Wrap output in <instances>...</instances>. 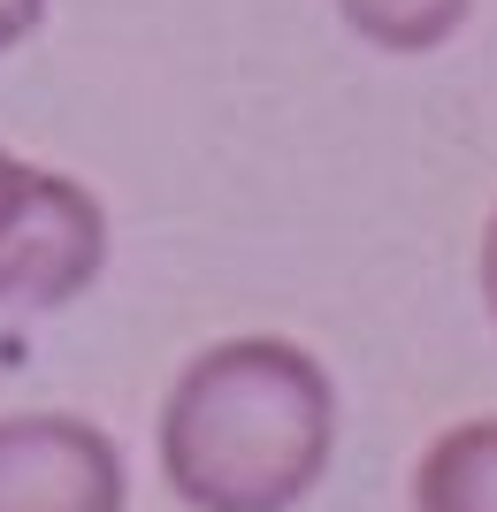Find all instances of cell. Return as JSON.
<instances>
[{
  "instance_id": "obj_1",
  "label": "cell",
  "mask_w": 497,
  "mask_h": 512,
  "mask_svg": "<svg viewBox=\"0 0 497 512\" xmlns=\"http://www.w3.org/2000/svg\"><path fill=\"white\" fill-rule=\"evenodd\" d=\"M153 436L176 505L299 512L337 459V383L291 337H222L169 383Z\"/></svg>"
},
{
  "instance_id": "obj_2",
  "label": "cell",
  "mask_w": 497,
  "mask_h": 512,
  "mask_svg": "<svg viewBox=\"0 0 497 512\" xmlns=\"http://www.w3.org/2000/svg\"><path fill=\"white\" fill-rule=\"evenodd\" d=\"M108 276V207L0 146V314H62Z\"/></svg>"
},
{
  "instance_id": "obj_3",
  "label": "cell",
  "mask_w": 497,
  "mask_h": 512,
  "mask_svg": "<svg viewBox=\"0 0 497 512\" xmlns=\"http://www.w3.org/2000/svg\"><path fill=\"white\" fill-rule=\"evenodd\" d=\"M130 467L85 413H0V512H123Z\"/></svg>"
},
{
  "instance_id": "obj_4",
  "label": "cell",
  "mask_w": 497,
  "mask_h": 512,
  "mask_svg": "<svg viewBox=\"0 0 497 512\" xmlns=\"http://www.w3.org/2000/svg\"><path fill=\"white\" fill-rule=\"evenodd\" d=\"M413 512H497V413L452 421L413 467Z\"/></svg>"
},
{
  "instance_id": "obj_5",
  "label": "cell",
  "mask_w": 497,
  "mask_h": 512,
  "mask_svg": "<svg viewBox=\"0 0 497 512\" xmlns=\"http://www.w3.org/2000/svg\"><path fill=\"white\" fill-rule=\"evenodd\" d=\"M352 39L383 46V54H436L452 46L475 16V0H337Z\"/></svg>"
},
{
  "instance_id": "obj_6",
  "label": "cell",
  "mask_w": 497,
  "mask_h": 512,
  "mask_svg": "<svg viewBox=\"0 0 497 512\" xmlns=\"http://www.w3.org/2000/svg\"><path fill=\"white\" fill-rule=\"evenodd\" d=\"M46 8H54V0H0V54L31 39V31L46 23Z\"/></svg>"
},
{
  "instance_id": "obj_7",
  "label": "cell",
  "mask_w": 497,
  "mask_h": 512,
  "mask_svg": "<svg viewBox=\"0 0 497 512\" xmlns=\"http://www.w3.org/2000/svg\"><path fill=\"white\" fill-rule=\"evenodd\" d=\"M482 306L497 321V214H490V230H482Z\"/></svg>"
}]
</instances>
